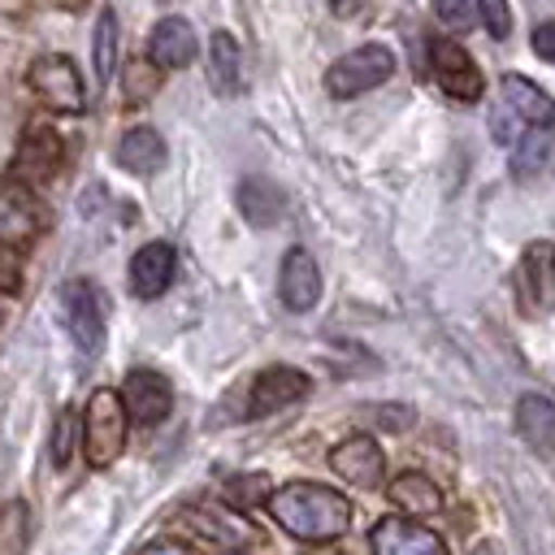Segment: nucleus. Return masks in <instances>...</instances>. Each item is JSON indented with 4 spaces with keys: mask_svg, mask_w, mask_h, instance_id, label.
I'll return each mask as SVG.
<instances>
[{
    "mask_svg": "<svg viewBox=\"0 0 555 555\" xmlns=\"http://www.w3.org/2000/svg\"><path fill=\"white\" fill-rule=\"evenodd\" d=\"M490 130H494V139H499V143H512V139H516L525 126H520V121H516V117H512V113L499 104V108L490 113Z\"/></svg>",
    "mask_w": 555,
    "mask_h": 555,
    "instance_id": "c756f323",
    "label": "nucleus"
},
{
    "mask_svg": "<svg viewBox=\"0 0 555 555\" xmlns=\"http://www.w3.org/2000/svg\"><path fill=\"white\" fill-rule=\"evenodd\" d=\"M43 225H48V217H43V204L35 199V191L13 178L0 182V243L26 247Z\"/></svg>",
    "mask_w": 555,
    "mask_h": 555,
    "instance_id": "9b49d317",
    "label": "nucleus"
},
{
    "mask_svg": "<svg viewBox=\"0 0 555 555\" xmlns=\"http://www.w3.org/2000/svg\"><path fill=\"white\" fill-rule=\"evenodd\" d=\"M529 43H533V52H538L542 61H551V65H555V22H542V26L533 30V39H529Z\"/></svg>",
    "mask_w": 555,
    "mask_h": 555,
    "instance_id": "7c9ffc66",
    "label": "nucleus"
},
{
    "mask_svg": "<svg viewBox=\"0 0 555 555\" xmlns=\"http://www.w3.org/2000/svg\"><path fill=\"white\" fill-rule=\"evenodd\" d=\"M477 22L486 26L490 39H507L512 35V4L507 0H473Z\"/></svg>",
    "mask_w": 555,
    "mask_h": 555,
    "instance_id": "bb28decb",
    "label": "nucleus"
},
{
    "mask_svg": "<svg viewBox=\"0 0 555 555\" xmlns=\"http://www.w3.org/2000/svg\"><path fill=\"white\" fill-rule=\"evenodd\" d=\"M173 269H178L173 243L152 238V243H143V247L130 256V291H134L139 299H156V295H165V291H169Z\"/></svg>",
    "mask_w": 555,
    "mask_h": 555,
    "instance_id": "dca6fc26",
    "label": "nucleus"
},
{
    "mask_svg": "<svg viewBox=\"0 0 555 555\" xmlns=\"http://www.w3.org/2000/svg\"><path fill=\"white\" fill-rule=\"evenodd\" d=\"M516 308L529 321H542L555 312V243L551 238H533L520 260H516Z\"/></svg>",
    "mask_w": 555,
    "mask_h": 555,
    "instance_id": "7ed1b4c3",
    "label": "nucleus"
},
{
    "mask_svg": "<svg viewBox=\"0 0 555 555\" xmlns=\"http://www.w3.org/2000/svg\"><path fill=\"white\" fill-rule=\"evenodd\" d=\"M551 147H555L551 126H525V130L512 139V169H516V173H538V169L551 160Z\"/></svg>",
    "mask_w": 555,
    "mask_h": 555,
    "instance_id": "5701e85b",
    "label": "nucleus"
},
{
    "mask_svg": "<svg viewBox=\"0 0 555 555\" xmlns=\"http://www.w3.org/2000/svg\"><path fill=\"white\" fill-rule=\"evenodd\" d=\"M499 104L520 121V126H551L555 121V100L538 87V82H529V78H520V74H507L503 78V87H499Z\"/></svg>",
    "mask_w": 555,
    "mask_h": 555,
    "instance_id": "f3484780",
    "label": "nucleus"
},
{
    "mask_svg": "<svg viewBox=\"0 0 555 555\" xmlns=\"http://www.w3.org/2000/svg\"><path fill=\"white\" fill-rule=\"evenodd\" d=\"M61 304H65V330L78 343L82 360H91L104 347V325H108V295L91 282V278H74L61 286Z\"/></svg>",
    "mask_w": 555,
    "mask_h": 555,
    "instance_id": "20e7f679",
    "label": "nucleus"
},
{
    "mask_svg": "<svg viewBox=\"0 0 555 555\" xmlns=\"http://www.w3.org/2000/svg\"><path fill=\"white\" fill-rule=\"evenodd\" d=\"M312 390L308 373L295 369V364H269L251 377V390H247V421H260L269 412H282L291 403H299L304 395Z\"/></svg>",
    "mask_w": 555,
    "mask_h": 555,
    "instance_id": "1a4fd4ad",
    "label": "nucleus"
},
{
    "mask_svg": "<svg viewBox=\"0 0 555 555\" xmlns=\"http://www.w3.org/2000/svg\"><path fill=\"white\" fill-rule=\"evenodd\" d=\"M434 13H438V22L451 26V30H464V26L473 22V4H468V0H434Z\"/></svg>",
    "mask_w": 555,
    "mask_h": 555,
    "instance_id": "c85d7f7f",
    "label": "nucleus"
},
{
    "mask_svg": "<svg viewBox=\"0 0 555 555\" xmlns=\"http://www.w3.org/2000/svg\"><path fill=\"white\" fill-rule=\"evenodd\" d=\"M282 208H286V195L264 178V173H247L238 182V212L251 221V225H273L282 221Z\"/></svg>",
    "mask_w": 555,
    "mask_h": 555,
    "instance_id": "412c9836",
    "label": "nucleus"
},
{
    "mask_svg": "<svg viewBox=\"0 0 555 555\" xmlns=\"http://www.w3.org/2000/svg\"><path fill=\"white\" fill-rule=\"evenodd\" d=\"M330 468L347 481V486H360V490H382V477H386V451L373 434H347L334 451H330Z\"/></svg>",
    "mask_w": 555,
    "mask_h": 555,
    "instance_id": "9d476101",
    "label": "nucleus"
},
{
    "mask_svg": "<svg viewBox=\"0 0 555 555\" xmlns=\"http://www.w3.org/2000/svg\"><path fill=\"white\" fill-rule=\"evenodd\" d=\"M429 74H434V82H438L451 100H460V104H477L481 91H486V78H481V69H477V61H473L468 48L455 43V39H429Z\"/></svg>",
    "mask_w": 555,
    "mask_h": 555,
    "instance_id": "423d86ee",
    "label": "nucleus"
},
{
    "mask_svg": "<svg viewBox=\"0 0 555 555\" xmlns=\"http://www.w3.org/2000/svg\"><path fill=\"white\" fill-rule=\"evenodd\" d=\"M269 490H273V481H269L264 473H234V477H225L221 499H225L234 512H251V507H260V503L269 499Z\"/></svg>",
    "mask_w": 555,
    "mask_h": 555,
    "instance_id": "b1692460",
    "label": "nucleus"
},
{
    "mask_svg": "<svg viewBox=\"0 0 555 555\" xmlns=\"http://www.w3.org/2000/svg\"><path fill=\"white\" fill-rule=\"evenodd\" d=\"M30 87L56 113H82L87 108V87H82L78 65L69 56H56V52L52 56H39L30 65Z\"/></svg>",
    "mask_w": 555,
    "mask_h": 555,
    "instance_id": "6e6552de",
    "label": "nucleus"
},
{
    "mask_svg": "<svg viewBox=\"0 0 555 555\" xmlns=\"http://www.w3.org/2000/svg\"><path fill=\"white\" fill-rule=\"evenodd\" d=\"M195 52H199L195 30H191V22L178 17V13L160 17V22L152 26V35H147V61H152L160 74H169V69H186V65L195 61Z\"/></svg>",
    "mask_w": 555,
    "mask_h": 555,
    "instance_id": "4468645a",
    "label": "nucleus"
},
{
    "mask_svg": "<svg viewBox=\"0 0 555 555\" xmlns=\"http://www.w3.org/2000/svg\"><path fill=\"white\" fill-rule=\"evenodd\" d=\"M91 52H95V78L108 82L117 74V13L113 9L100 13V22H95V48Z\"/></svg>",
    "mask_w": 555,
    "mask_h": 555,
    "instance_id": "393cba45",
    "label": "nucleus"
},
{
    "mask_svg": "<svg viewBox=\"0 0 555 555\" xmlns=\"http://www.w3.org/2000/svg\"><path fill=\"white\" fill-rule=\"evenodd\" d=\"M117 165L130 169V173H139V178L156 173V169L165 165V139H160L152 126H134V130H126L121 143H117Z\"/></svg>",
    "mask_w": 555,
    "mask_h": 555,
    "instance_id": "aec40b11",
    "label": "nucleus"
},
{
    "mask_svg": "<svg viewBox=\"0 0 555 555\" xmlns=\"http://www.w3.org/2000/svg\"><path fill=\"white\" fill-rule=\"evenodd\" d=\"M126 429H130V412L121 403V390H104V386L91 390V399L82 408V447L95 468H108L121 455Z\"/></svg>",
    "mask_w": 555,
    "mask_h": 555,
    "instance_id": "f03ea898",
    "label": "nucleus"
},
{
    "mask_svg": "<svg viewBox=\"0 0 555 555\" xmlns=\"http://www.w3.org/2000/svg\"><path fill=\"white\" fill-rule=\"evenodd\" d=\"M386 494H390V503H395L399 512H412V516H434V512H442V490H438L425 473H399V477L386 486Z\"/></svg>",
    "mask_w": 555,
    "mask_h": 555,
    "instance_id": "4be33fe9",
    "label": "nucleus"
},
{
    "mask_svg": "<svg viewBox=\"0 0 555 555\" xmlns=\"http://www.w3.org/2000/svg\"><path fill=\"white\" fill-rule=\"evenodd\" d=\"M377 421H382L386 429H408L412 416H408V408H395V403H390V408H377Z\"/></svg>",
    "mask_w": 555,
    "mask_h": 555,
    "instance_id": "2f4dec72",
    "label": "nucleus"
},
{
    "mask_svg": "<svg viewBox=\"0 0 555 555\" xmlns=\"http://www.w3.org/2000/svg\"><path fill=\"white\" fill-rule=\"evenodd\" d=\"M156 82H160V69H156L152 61H143V65L134 61L130 74H126V95H130V100H143V95L156 91Z\"/></svg>",
    "mask_w": 555,
    "mask_h": 555,
    "instance_id": "cd10ccee",
    "label": "nucleus"
},
{
    "mask_svg": "<svg viewBox=\"0 0 555 555\" xmlns=\"http://www.w3.org/2000/svg\"><path fill=\"white\" fill-rule=\"evenodd\" d=\"M369 546L377 555H442L447 551V542L434 529H425L416 520H403V516H382L369 529Z\"/></svg>",
    "mask_w": 555,
    "mask_h": 555,
    "instance_id": "ddd939ff",
    "label": "nucleus"
},
{
    "mask_svg": "<svg viewBox=\"0 0 555 555\" xmlns=\"http://www.w3.org/2000/svg\"><path fill=\"white\" fill-rule=\"evenodd\" d=\"M61 160H65V139L52 126H26L9 160V178L26 186H43L48 178H56Z\"/></svg>",
    "mask_w": 555,
    "mask_h": 555,
    "instance_id": "0eeeda50",
    "label": "nucleus"
},
{
    "mask_svg": "<svg viewBox=\"0 0 555 555\" xmlns=\"http://www.w3.org/2000/svg\"><path fill=\"white\" fill-rule=\"evenodd\" d=\"M516 434L529 451L555 455V399L546 395H520L516 399Z\"/></svg>",
    "mask_w": 555,
    "mask_h": 555,
    "instance_id": "a211bd4d",
    "label": "nucleus"
},
{
    "mask_svg": "<svg viewBox=\"0 0 555 555\" xmlns=\"http://www.w3.org/2000/svg\"><path fill=\"white\" fill-rule=\"evenodd\" d=\"M264 507L278 520V529H286L295 542H334L351 529L347 494L321 481H286L269 490Z\"/></svg>",
    "mask_w": 555,
    "mask_h": 555,
    "instance_id": "f257e3e1",
    "label": "nucleus"
},
{
    "mask_svg": "<svg viewBox=\"0 0 555 555\" xmlns=\"http://www.w3.org/2000/svg\"><path fill=\"white\" fill-rule=\"evenodd\" d=\"M390 74H395V52L386 43H364V48H351L347 56H338L325 69V91L338 95V100H351V95H364V91L382 87Z\"/></svg>",
    "mask_w": 555,
    "mask_h": 555,
    "instance_id": "39448f33",
    "label": "nucleus"
},
{
    "mask_svg": "<svg viewBox=\"0 0 555 555\" xmlns=\"http://www.w3.org/2000/svg\"><path fill=\"white\" fill-rule=\"evenodd\" d=\"M360 4H364V0H330V9H334L338 17H356V13H360Z\"/></svg>",
    "mask_w": 555,
    "mask_h": 555,
    "instance_id": "473e14b6",
    "label": "nucleus"
},
{
    "mask_svg": "<svg viewBox=\"0 0 555 555\" xmlns=\"http://www.w3.org/2000/svg\"><path fill=\"white\" fill-rule=\"evenodd\" d=\"M121 403H126V412H130V421H139V425H160L165 416H169V408H173V386L156 373V369H130L126 373V382H121Z\"/></svg>",
    "mask_w": 555,
    "mask_h": 555,
    "instance_id": "f8f14e48",
    "label": "nucleus"
},
{
    "mask_svg": "<svg viewBox=\"0 0 555 555\" xmlns=\"http://www.w3.org/2000/svg\"><path fill=\"white\" fill-rule=\"evenodd\" d=\"M208 87L221 100H234L243 91V52L230 30H212L208 39Z\"/></svg>",
    "mask_w": 555,
    "mask_h": 555,
    "instance_id": "6ab92c4d",
    "label": "nucleus"
},
{
    "mask_svg": "<svg viewBox=\"0 0 555 555\" xmlns=\"http://www.w3.org/2000/svg\"><path fill=\"white\" fill-rule=\"evenodd\" d=\"M278 295L291 312H308L321 299V269L308 247H291L278 269Z\"/></svg>",
    "mask_w": 555,
    "mask_h": 555,
    "instance_id": "2eb2a0df",
    "label": "nucleus"
},
{
    "mask_svg": "<svg viewBox=\"0 0 555 555\" xmlns=\"http://www.w3.org/2000/svg\"><path fill=\"white\" fill-rule=\"evenodd\" d=\"M78 429H82V416H78L74 408H61V412H56V425H52V447H48L56 468H65V464H69L74 442H78Z\"/></svg>",
    "mask_w": 555,
    "mask_h": 555,
    "instance_id": "a878e982",
    "label": "nucleus"
}]
</instances>
